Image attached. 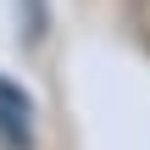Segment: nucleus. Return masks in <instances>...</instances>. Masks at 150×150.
I'll return each instance as SVG.
<instances>
[{
    "label": "nucleus",
    "mask_w": 150,
    "mask_h": 150,
    "mask_svg": "<svg viewBox=\"0 0 150 150\" xmlns=\"http://www.w3.org/2000/svg\"><path fill=\"white\" fill-rule=\"evenodd\" d=\"M17 33L28 45H45V33H50V0H17Z\"/></svg>",
    "instance_id": "2"
},
{
    "label": "nucleus",
    "mask_w": 150,
    "mask_h": 150,
    "mask_svg": "<svg viewBox=\"0 0 150 150\" xmlns=\"http://www.w3.org/2000/svg\"><path fill=\"white\" fill-rule=\"evenodd\" d=\"M0 139L11 150L33 145V100H28V89H17L6 72H0Z\"/></svg>",
    "instance_id": "1"
}]
</instances>
